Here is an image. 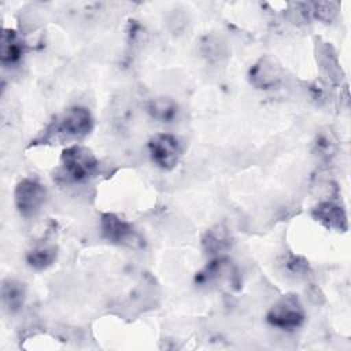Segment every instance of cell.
Listing matches in <instances>:
<instances>
[{
	"label": "cell",
	"instance_id": "obj_11",
	"mask_svg": "<svg viewBox=\"0 0 351 351\" xmlns=\"http://www.w3.org/2000/svg\"><path fill=\"white\" fill-rule=\"evenodd\" d=\"M251 82L259 89H269L276 86L281 77L278 67L269 59H261L250 71Z\"/></svg>",
	"mask_w": 351,
	"mask_h": 351
},
{
	"label": "cell",
	"instance_id": "obj_3",
	"mask_svg": "<svg viewBox=\"0 0 351 351\" xmlns=\"http://www.w3.org/2000/svg\"><path fill=\"white\" fill-rule=\"evenodd\" d=\"M306 318L304 308L295 295H285L278 299L267 311V322L281 330H293L299 328Z\"/></svg>",
	"mask_w": 351,
	"mask_h": 351
},
{
	"label": "cell",
	"instance_id": "obj_14",
	"mask_svg": "<svg viewBox=\"0 0 351 351\" xmlns=\"http://www.w3.org/2000/svg\"><path fill=\"white\" fill-rule=\"evenodd\" d=\"M147 111L159 122H173L178 114V106L170 97H156L148 103Z\"/></svg>",
	"mask_w": 351,
	"mask_h": 351
},
{
	"label": "cell",
	"instance_id": "obj_13",
	"mask_svg": "<svg viewBox=\"0 0 351 351\" xmlns=\"http://www.w3.org/2000/svg\"><path fill=\"white\" fill-rule=\"evenodd\" d=\"M58 258V248L53 244L40 243L34 245L26 255V261L30 267L36 270L48 269L55 263Z\"/></svg>",
	"mask_w": 351,
	"mask_h": 351
},
{
	"label": "cell",
	"instance_id": "obj_15",
	"mask_svg": "<svg viewBox=\"0 0 351 351\" xmlns=\"http://www.w3.org/2000/svg\"><path fill=\"white\" fill-rule=\"evenodd\" d=\"M285 265H287V269L293 273V274H304L307 270H308V265L307 262L300 258V256H295V255H291L287 261H285Z\"/></svg>",
	"mask_w": 351,
	"mask_h": 351
},
{
	"label": "cell",
	"instance_id": "obj_12",
	"mask_svg": "<svg viewBox=\"0 0 351 351\" xmlns=\"http://www.w3.org/2000/svg\"><path fill=\"white\" fill-rule=\"evenodd\" d=\"M26 299L25 285L14 278H7L1 284V303L5 311L16 313L21 310Z\"/></svg>",
	"mask_w": 351,
	"mask_h": 351
},
{
	"label": "cell",
	"instance_id": "obj_9",
	"mask_svg": "<svg viewBox=\"0 0 351 351\" xmlns=\"http://www.w3.org/2000/svg\"><path fill=\"white\" fill-rule=\"evenodd\" d=\"M232 234L229 229L223 225H215L211 229H208L202 240L203 250L206 254L211 256H222L226 251L230 250L232 247Z\"/></svg>",
	"mask_w": 351,
	"mask_h": 351
},
{
	"label": "cell",
	"instance_id": "obj_10",
	"mask_svg": "<svg viewBox=\"0 0 351 351\" xmlns=\"http://www.w3.org/2000/svg\"><path fill=\"white\" fill-rule=\"evenodd\" d=\"M23 40L12 29H3L0 41V60L3 66H14L23 56Z\"/></svg>",
	"mask_w": 351,
	"mask_h": 351
},
{
	"label": "cell",
	"instance_id": "obj_5",
	"mask_svg": "<svg viewBox=\"0 0 351 351\" xmlns=\"http://www.w3.org/2000/svg\"><path fill=\"white\" fill-rule=\"evenodd\" d=\"M148 152L151 160L162 170L174 169L182 155L178 138L169 133L154 134L148 141Z\"/></svg>",
	"mask_w": 351,
	"mask_h": 351
},
{
	"label": "cell",
	"instance_id": "obj_6",
	"mask_svg": "<svg viewBox=\"0 0 351 351\" xmlns=\"http://www.w3.org/2000/svg\"><path fill=\"white\" fill-rule=\"evenodd\" d=\"M101 234L106 240L132 248L143 247V239L137 234L132 223L112 213H106L100 218Z\"/></svg>",
	"mask_w": 351,
	"mask_h": 351
},
{
	"label": "cell",
	"instance_id": "obj_2",
	"mask_svg": "<svg viewBox=\"0 0 351 351\" xmlns=\"http://www.w3.org/2000/svg\"><path fill=\"white\" fill-rule=\"evenodd\" d=\"M93 128V118L90 111L82 106H73L67 108L53 123L52 132L59 140H81L86 137Z\"/></svg>",
	"mask_w": 351,
	"mask_h": 351
},
{
	"label": "cell",
	"instance_id": "obj_7",
	"mask_svg": "<svg viewBox=\"0 0 351 351\" xmlns=\"http://www.w3.org/2000/svg\"><path fill=\"white\" fill-rule=\"evenodd\" d=\"M196 281L199 284H223L225 281L229 282V285H237V273L232 265V262L222 256H215L197 276Z\"/></svg>",
	"mask_w": 351,
	"mask_h": 351
},
{
	"label": "cell",
	"instance_id": "obj_1",
	"mask_svg": "<svg viewBox=\"0 0 351 351\" xmlns=\"http://www.w3.org/2000/svg\"><path fill=\"white\" fill-rule=\"evenodd\" d=\"M60 165L62 171L67 180L74 182H84L96 174L99 160L89 148L77 144L63 149Z\"/></svg>",
	"mask_w": 351,
	"mask_h": 351
},
{
	"label": "cell",
	"instance_id": "obj_8",
	"mask_svg": "<svg viewBox=\"0 0 351 351\" xmlns=\"http://www.w3.org/2000/svg\"><path fill=\"white\" fill-rule=\"evenodd\" d=\"M313 217L328 229L341 230L347 229V215L344 210L333 202H322L313 208Z\"/></svg>",
	"mask_w": 351,
	"mask_h": 351
},
{
	"label": "cell",
	"instance_id": "obj_4",
	"mask_svg": "<svg viewBox=\"0 0 351 351\" xmlns=\"http://www.w3.org/2000/svg\"><path fill=\"white\" fill-rule=\"evenodd\" d=\"M47 197L45 188L34 178L21 180L14 191V202L18 213L25 218L38 214Z\"/></svg>",
	"mask_w": 351,
	"mask_h": 351
}]
</instances>
